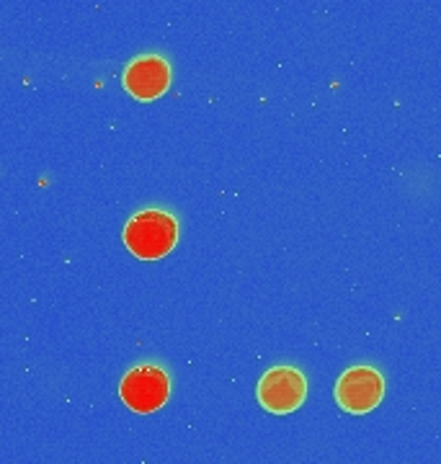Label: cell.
<instances>
[{
  "instance_id": "obj_1",
  "label": "cell",
  "mask_w": 441,
  "mask_h": 464,
  "mask_svg": "<svg viewBox=\"0 0 441 464\" xmlns=\"http://www.w3.org/2000/svg\"><path fill=\"white\" fill-rule=\"evenodd\" d=\"M179 243L176 217L161 209H145L134 215L124 227V246L142 261H158Z\"/></svg>"
},
{
  "instance_id": "obj_2",
  "label": "cell",
  "mask_w": 441,
  "mask_h": 464,
  "mask_svg": "<svg viewBox=\"0 0 441 464\" xmlns=\"http://www.w3.org/2000/svg\"><path fill=\"white\" fill-rule=\"evenodd\" d=\"M119 392L134 413H155L158 408H163L165 400L171 395V380L161 366H134L122 380Z\"/></svg>"
},
{
  "instance_id": "obj_3",
  "label": "cell",
  "mask_w": 441,
  "mask_h": 464,
  "mask_svg": "<svg viewBox=\"0 0 441 464\" xmlns=\"http://www.w3.org/2000/svg\"><path fill=\"white\" fill-rule=\"evenodd\" d=\"M308 398V382L292 366H277L259 382V402L269 413H294Z\"/></svg>"
},
{
  "instance_id": "obj_4",
  "label": "cell",
  "mask_w": 441,
  "mask_h": 464,
  "mask_svg": "<svg viewBox=\"0 0 441 464\" xmlns=\"http://www.w3.org/2000/svg\"><path fill=\"white\" fill-rule=\"evenodd\" d=\"M385 395V380L372 366H354L343 372L336 384V400L346 413H372L382 402Z\"/></svg>"
},
{
  "instance_id": "obj_5",
  "label": "cell",
  "mask_w": 441,
  "mask_h": 464,
  "mask_svg": "<svg viewBox=\"0 0 441 464\" xmlns=\"http://www.w3.org/2000/svg\"><path fill=\"white\" fill-rule=\"evenodd\" d=\"M168 85H171V67L158 54L137 57L124 70V88L137 101L161 99Z\"/></svg>"
}]
</instances>
